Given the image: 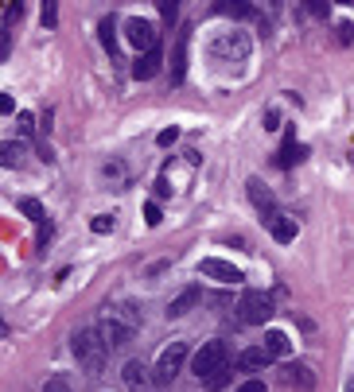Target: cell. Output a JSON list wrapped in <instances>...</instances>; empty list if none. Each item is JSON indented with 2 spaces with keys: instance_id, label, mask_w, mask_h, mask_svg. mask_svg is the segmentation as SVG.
<instances>
[{
  "instance_id": "obj_1",
  "label": "cell",
  "mask_w": 354,
  "mask_h": 392,
  "mask_svg": "<svg viewBox=\"0 0 354 392\" xmlns=\"http://www.w3.org/2000/svg\"><path fill=\"white\" fill-rule=\"evenodd\" d=\"M70 350H74L78 365L90 373V377H98V373L106 369V353H109V346L101 342V334H98V330H78L74 338H70Z\"/></svg>"
},
{
  "instance_id": "obj_2",
  "label": "cell",
  "mask_w": 354,
  "mask_h": 392,
  "mask_svg": "<svg viewBox=\"0 0 354 392\" xmlns=\"http://www.w3.org/2000/svg\"><path fill=\"white\" fill-rule=\"evenodd\" d=\"M230 365V350L222 338H214V342H203L195 353H191V373H195L199 381H210L218 369H226Z\"/></svg>"
},
{
  "instance_id": "obj_3",
  "label": "cell",
  "mask_w": 354,
  "mask_h": 392,
  "mask_svg": "<svg viewBox=\"0 0 354 392\" xmlns=\"http://www.w3.org/2000/svg\"><path fill=\"white\" fill-rule=\"evenodd\" d=\"M237 319L246 326H265L269 319H273V299H269L265 292H257V287L242 292V299H237Z\"/></svg>"
},
{
  "instance_id": "obj_4",
  "label": "cell",
  "mask_w": 354,
  "mask_h": 392,
  "mask_svg": "<svg viewBox=\"0 0 354 392\" xmlns=\"http://www.w3.org/2000/svg\"><path fill=\"white\" fill-rule=\"evenodd\" d=\"M98 334H101V342L109 346V350H125L128 342H133V323H125L117 311H109L101 314V323H98Z\"/></svg>"
},
{
  "instance_id": "obj_5",
  "label": "cell",
  "mask_w": 354,
  "mask_h": 392,
  "mask_svg": "<svg viewBox=\"0 0 354 392\" xmlns=\"http://www.w3.org/2000/svg\"><path fill=\"white\" fill-rule=\"evenodd\" d=\"M187 357H191V350H187V342H171L164 353H160V362H156V381L160 384H171L183 373V365H187Z\"/></svg>"
},
{
  "instance_id": "obj_6",
  "label": "cell",
  "mask_w": 354,
  "mask_h": 392,
  "mask_svg": "<svg viewBox=\"0 0 354 392\" xmlns=\"http://www.w3.org/2000/svg\"><path fill=\"white\" fill-rule=\"evenodd\" d=\"M125 39L133 43V47L144 55V51L160 47V35H156V24L152 20H140V16H133V20H125Z\"/></svg>"
},
{
  "instance_id": "obj_7",
  "label": "cell",
  "mask_w": 354,
  "mask_h": 392,
  "mask_svg": "<svg viewBox=\"0 0 354 392\" xmlns=\"http://www.w3.org/2000/svg\"><path fill=\"white\" fill-rule=\"evenodd\" d=\"M199 276H207V280H214V284H242V272H237L230 260H218V256L199 260Z\"/></svg>"
},
{
  "instance_id": "obj_8",
  "label": "cell",
  "mask_w": 354,
  "mask_h": 392,
  "mask_svg": "<svg viewBox=\"0 0 354 392\" xmlns=\"http://www.w3.org/2000/svg\"><path fill=\"white\" fill-rule=\"evenodd\" d=\"M246 190H249V202L257 206V214L265 217V222H273L280 210H276V198H273V190H269L261 179H246Z\"/></svg>"
},
{
  "instance_id": "obj_9",
  "label": "cell",
  "mask_w": 354,
  "mask_h": 392,
  "mask_svg": "<svg viewBox=\"0 0 354 392\" xmlns=\"http://www.w3.org/2000/svg\"><path fill=\"white\" fill-rule=\"evenodd\" d=\"M210 55H214V59H246L249 39L242 35V31H230V35H222L218 43H210Z\"/></svg>"
},
{
  "instance_id": "obj_10",
  "label": "cell",
  "mask_w": 354,
  "mask_h": 392,
  "mask_svg": "<svg viewBox=\"0 0 354 392\" xmlns=\"http://www.w3.org/2000/svg\"><path fill=\"white\" fill-rule=\"evenodd\" d=\"M121 377H125V384L133 392H148V389H152V381H156V373L148 369L144 362H125V373H121Z\"/></svg>"
},
{
  "instance_id": "obj_11",
  "label": "cell",
  "mask_w": 354,
  "mask_h": 392,
  "mask_svg": "<svg viewBox=\"0 0 354 392\" xmlns=\"http://www.w3.org/2000/svg\"><path fill=\"white\" fill-rule=\"evenodd\" d=\"M273 362V353L265 350V346H246V350L237 353V373H257V369H265V365Z\"/></svg>"
},
{
  "instance_id": "obj_12",
  "label": "cell",
  "mask_w": 354,
  "mask_h": 392,
  "mask_svg": "<svg viewBox=\"0 0 354 392\" xmlns=\"http://www.w3.org/2000/svg\"><path fill=\"white\" fill-rule=\"evenodd\" d=\"M160 66H164V55H160V47L144 51V55H137V62H133V78L148 82V78H156Z\"/></svg>"
},
{
  "instance_id": "obj_13",
  "label": "cell",
  "mask_w": 354,
  "mask_h": 392,
  "mask_svg": "<svg viewBox=\"0 0 354 392\" xmlns=\"http://www.w3.org/2000/svg\"><path fill=\"white\" fill-rule=\"evenodd\" d=\"M187 43H191V31H179L176 51H171V82H183V74H187Z\"/></svg>"
},
{
  "instance_id": "obj_14",
  "label": "cell",
  "mask_w": 354,
  "mask_h": 392,
  "mask_svg": "<svg viewBox=\"0 0 354 392\" xmlns=\"http://www.w3.org/2000/svg\"><path fill=\"white\" fill-rule=\"evenodd\" d=\"M285 373H288V384H292V389H300V392H312V389H315V373H312V365L292 362Z\"/></svg>"
},
{
  "instance_id": "obj_15",
  "label": "cell",
  "mask_w": 354,
  "mask_h": 392,
  "mask_svg": "<svg viewBox=\"0 0 354 392\" xmlns=\"http://www.w3.org/2000/svg\"><path fill=\"white\" fill-rule=\"evenodd\" d=\"M269 233L280 241V245H288V241H296V233H300V226H296V217L288 214H276L273 222H269Z\"/></svg>"
},
{
  "instance_id": "obj_16",
  "label": "cell",
  "mask_w": 354,
  "mask_h": 392,
  "mask_svg": "<svg viewBox=\"0 0 354 392\" xmlns=\"http://www.w3.org/2000/svg\"><path fill=\"white\" fill-rule=\"evenodd\" d=\"M304 156H307V148H304V144H296V136L288 132L285 144H280V152H276V163H280V167H296Z\"/></svg>"
},
{
  "instance_id": "obj_17",
  "label": "cell",
  "mask_w": 354,
  "mask_h": 392,
  "mask_svg": "<svg viewBox=\"0 0 354 392\" xmlns=\"http://www.w3.org/2000/svg\"><path fill=\"white\" fill-rule=\"evenodd\" d=\"M195 303H199V287H187V292H179L176 299L167 303V319H179V314H187Z\"/></svg>"
},
{
  "instance_id": "obj_18",
  "label": "cell",
  "mask_w": 354,
  "mask_h": 392,
  "mask_svg": "<svg viewBox=\"0 0 354 392\" xmlns=\"http://www.w3.org/2000/svg\"><path fill=\"white\" fill-rule=\"evenodd\" d=\"M261 346H265V350L273 353V357H288V353H292V338H288L285 330H269Z\"/></svg>"
},
{
  "instance_id": "obj_19",
  "label": "cell",
  "mask_w": 354,
  "mask_h": 392,
  "mask_svg": "<svg viewBox=\"0 0 354 392\" xmlns=\"http://www.w3.org/2000/svg\"><path fill=\"white\" fill-rule=\"evenodd\" d=\"M98 31H101V47H106L109 55H117V20H113V16H106Z\"/></svg>"
},
{
  "instance_id": "obj_20",
  "label": "cell",
  "mask_w": 354,
  "mask_h": 392,
  "mask_svg": "<svg viewBox=\"0 0 354 392\" xmlns=\"http://www.w3.org/2000/svg\"><path fill=\"white\" fill-rule=\"evenodd\" d=\"M20 214L31 217V222H47V210H43V202H35V198H20Z\"/></svg>"
},
{
  "instance_id": "obj_21",
  "label": "cell",
  "mask_w": 354,
  "mask_h": 392,
  "mask_svg": "<svg viewBox=\"0 0 354 392\" xmlns=\"http://www.w3.org/2000/svg\"><path fill=\"white\" fill-rule=\"evenodd\" d=\"M234 373H237V365H226V369H218L214 377H210V381H207V389H210V392H218V389H226V384L234 381Z\"/></svg>"
},
{
  "instance_id": "obj_22",
  "label": "cell",
  "mask_w": 354,
  "mask_h": 392,
  "mask_svg": "<svg viewBox=\"0 0 354 392\" xmlns=\"http://www.w3.org/2000/svg\"><path fill=\"white\" fill-rule=\"evenodd\" d=\"M20 156H24V144L8 140V144H4V167H16V163H20Z\"/></svg>"
},
{
  "instance_id": "obj_23",
  "label": "cell",
  "mask_w": 354,
  "mask_h": 392,
  "mask_svg": "<svg viewBox=\"0 0 354 392\" xmlns=\"http://www.w3.org/2000/svg\"><path fill=\"white\" fill-rule=\"evenodd\" d=\"M113 226H117V222H113V214H98L94 222H90V229H94V233H113Z\"/></svg>"
},
{
  "instance_id": "obj_24",
  "label": "cell",
  "mask_w": 354,
  "mask_h": 392,
  "mask_svg": "<svg viewBox=\"0 0 354 392\" xmlns=\"http://www.w3.org/2000/svg\"><path fill=\"white\" fill-rule=\"evenodd\" d=\"M160 16H164V24H176L179 20V4L176 0H160Z\"/></svg>"
},
{
  "instance_id": "obj_25",
  "label": "cell",
  "mask_w": 354,
  "mask_h": 392,
  "mask_svg": "<svg viewBox=\"0 0 354 392\" xmlns=\"http://www.w3.org/2000/svg\"><path fill=\"white\" fill-rule=\"evenodd\" d=\"M218 12H222V16H253L249 4H218Z\"/></svg>"
},
{
  "instance_id": "obj_26",
  "label": "cell",
  "mask_w": 354,
  "mask_h": 392,
  "mask_svg": "<svg viewBox=\"0 0 354 392\" xmlns=\"http://www.w3.org/2000/svg\"><path fill=\"white\" fill-rule=\"evenodd\" d=\"M16 128H20V136H31V132H35V117H31V113H20V117H16Z\"/></svg>"
},
{
  "instance_id": "obj_27",
  "label": "cell",
  "mask_w": 354,
  "mask_h": 392,
  "mask_svg": "<svg viewBox=\"0 0 354 392\" xmlns=\"http://www.w3.org/2000/svg\"><path fill=\"white\" fill-rule=\"evenodd\" d=\"M40 20H43V28H55V24H59V8H55V4H43Z\"/></svg>"
},
{
  "instance_id": "obj_28",
  "label": "cell",
  "mask_w": 354,
  "mask_h": 392,
  "mask_svg": "<svg viewBox=\"0 0 354 392\" xmlns=\"http://www.w3.org/2000/svg\"><path fill=\"white\" fill-rule=\"evenodd\" d=\"M176 140H179V128L171 125V128H164V132H160V136H156V144H160V148H171V144H176Z\"/></svg>"
},
{
  "instance_id": "obj_29",
  "label": "cell",
  "mask_w": 354,
  "mask_h": 392,
  "mask_svg": "<svg viewBox=\"0 0 354 392\" xmlns=\"http://www.w3.org/2000/svg\"><path fill=\"white\" fill-rule=\"evenodd\" d=\"M234 392H269V389H265V381H257V377H249V381H242Z\"/></svg>"
},
{
  "instance_id": "obj_30",
  "label": "cell",
  "mask_w": 354,
  "mask_h": 392,
  "mask_svg": "<svg viewBox=\"0 0 354 392\" xmlns=\"http://www.w3.org/2000/svg\"><path fill=\"white\" fill-rule=\"evenodd\" d=\"M144 222H148V226H160V222H164V214H160L156 202H148V206H144Z\"/></svg>"
},
{
  "instance_id": "obj_31",
  "label": "cell",
  "mask_w": 354,
  "mask_h": 392,
  "mask_svg": "<svg viewBox=\"0 0 354 392\" xmlns=\"http://www.w3.org/2000/svg\"><path fill=\"white\" fill-rule=\"evenodd\" d=\"M106 179H113V183H125V167H121V163H106Z\"/></svg>"
},
{
  "instance_id": "obj_32",
  "label": "cell",
  "mask_w": 354,
  "mask_h": 392,
  "mask_svg": "<svg viewBox=\"0 0 354 392\" xmlns=\"http://www.w3.org/2000/svg\"><path fill=\"white\" fill-rule=\"evenodd\" d=\"M20 16H24V8H20V4H8V8H4V28H8V24H16Z\"/></svg>"
},
{
  "instance_id": "obj_33",
  "label": "cell",
  "mask_w": 354,
  "mask_h": 392,
  "mask_svg": "<svg viewBox=\"0 0 354 392\" xmlns=\"http://www.w3.org/2000/svg\"><path fill=\"white\" fill-rule=\"evenodd\" d=\"M339 39H343V43H351V39H354V24H346V20L339 24Z\"/></svg>"
},
{
  "instance_id": "obj_34",
  "label": "cell",
  "mask_w": 354,
  "mask_h": 392,
  "mask_svg": "<svg viewBox=\"0 0 354 392\" xmlns=\"http://www.w3.org/2000/svg\"><path fill=\"white\" fill-rule=\"evenodd\" d=\"M43 392H70V389H67V384L59 381V377H51V381L43 384Z\"/></svg>"
},
{
  "instance_id": "obj_35",
  "label": "cell",
  "mask_w": 354,
  "mask_h": 392,
  "mask_svg": "<svg viewBox=\"0 0 354 392\" xmlns=\"http://www.w3.org/2000/svg\"><path fill=\"white\" fill-rule=\"evenodd\" d=\"M8 51H12V39H8V31H0V59H8Z\"/></svg>"
},
{
  "instance_id": "obj_36",
  "label": "cell",
  "mask_w": 354,
  "mask_h": 392,
  "mask_svg": "<svg viewBox=\"0 0 354 392\" xmlns=\"http://www.w3.org/2000/svg\"><path fill=\"white\" fill-rule=\"evenodd\" d=\"M40 159H43V163H51V159H55V152H51L47 144H40Z\"/></svg>"
},
{
  "instance_id": "obj_37",
  "label": "cell",
  "mask_w": 354,
  "mask_h": 392,
  "mask_svg": "<svg viewBox=\"0 0 354 392\" xmlns=\"http://www.w3.org/2000/svg\"><path fill=\"white\" fill-rule=\"evenodd\" d=\"M265 128H280V125H276V109H269V113H265Z\"/></svg>"
},
{
  "instance_id": "obj_38",
  "label": "cell",
  "mask_w": 354,
  "mask_h": 392,
  "mask_svg": "<svg viewBox=\"0 0 354 392\" xmlns=\"http://www.w3.org/2000/svg\"><path fill=\"white\" fill-rule=\"evenodd\" d=\"M346 392H354V381H351V384H346Z\"/></svg>"
}]
</instances>
